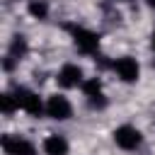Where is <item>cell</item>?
<instances>
[{
	"mask_svg": "<svg viewBox=\"0 0 155 155\" xmlns=\"http://www.w3.org/2000/svg\"><path fill=\"white\" fill-rule=\"evenodd\" d=\"M68 31L75 41V46L87 53V56H94L99 51V34L92 31V29H85V27H78V24H68Z\"/></svg>",
	"mask_w": 155,
	"mask_h": 155,
	"instance_id": "1",
	"label": "cell"
},
{
	"mask_svg": "<svg viewBox=\"0 0 155 155\" xmlns=\"http://www.w3.org/2000/svg\"><path fill=\"white\" fill-rule=\"evenodd\" d=\"M12 94H15L17 104H19V109H24L29 116H41V114H46V104L39 99L36 92H31V90H27V87H17Z\"/></svg>",
	"mask_w": 155,
	"mask_h": 155,
	"instance_id": "2",
	"label": "cell"
},
{
	"mask_svg": "<svg viewBox=\"0 0 155 155\" xmlns=\"http://www.w3.org/2000/svg\"><path fill=\"white\" fill-rule=\"evenodd\" d=\"M114 143H116L121 150H136V148H140L143 136H140V131H138L136 126L124 124V126H119V128L114 131Z\"/></svg>",
	"mask_w": 155,
	"mask_h": 155,
	"instance_id": "3",
	"label": "cell"
},
{
	"mask_svg": "<svg viewBox=\"0 0 155 155\" xmlns=\"http://www.w3.org/2000/svg\"><path fill=\"white\" fill-rule=\"evenodd\" d=\"M5 155H36V148L34 143H29L27 138L22 136H12V133H5L2 140H0Z\"/></svg>",
	"mask_w": 155,
	"mask_h": 155,
	"instance_id": "4",
	"label": "cell"
},
{
	"mask_svg": "<svg viewBox=\"0 0 155 155\" xmlns=\"http://www.w3.org/2000/svg\"><path fill=\"white\" fill-rule=\"evenodd\" d=\"M56 80H58V85H61V87H65V90L82 87V82H85V73H82V68H80V65H75V63H65V65L58 70Z\"/></svg>",
	"mask_w": 155,
	"mask_h": 155,
	"instance_id": "5",
	"label": "cell"
},
{
	"mask_svg": "<svg viewBox=\"0 0 155 155\" xmlns=\"http://www.w3.org/2000/svg\"><path fill=\"white\" fill-rule=\"evenodd\" d=\"M111 68L116 70V75H119L124 82H136L138 75H140V65H138V61H136L133 56H121V58H116V61L111 63Z\"/></svg>",
	"mask_w": 155,
	"mask_h": 155,
	"instance_id": "6",
	"label": "cell"
},
{
	"mask_svg": "<svg viewBox=\"0 0 155 155\" xmlns=\"http://www.w3.org/2000/svg\"><path fill=\"white\" fill-rule=\"evenodd\" d=\"M70 114H73V107H70L68 97H63V94H51V97L46 99V116H51V119H56V121H65V119H70Z\"/></svg>",
	"mask_w": 155,
	"mask_h": 155,
	"instance_id": "7",
	"label": "cell"
},
{
	"mask_svg": "<svg viewBox=\"0 0 155 155\" xmlns=\"http://www.w3.org/2000/svg\"><path fill=\"white\" fill-rule=\"evenodd\" d=\"M68 150H70L68 140H65L63 136H58V133H51V136L44 140V153H46V155H68Z\"/></svg>",
	"mask_w": 155,
	"mask_h": 155,
	"instance_id": "8",
	"label": "cell"
},
{
	"mask_svg": "<svg viewBox=\"0 0 155 155\" xmlns=\"http://www.w3.org/2000/svg\"><path fill=\"white\" fill-rule=\"evenodd\" d=\"M27 51H29L27 39H24L22 34H15V36H12V41H10V51H7V56H12L15 61H22V58L27 56Z\"/></svg>",
	"mask_w": 155,
	"mask_h": 155,
	"instance_id": "9",
	"label": "cell"
},
{
	"mask_svg": "<svg viewBox=\"0 0 155 155\" xmlns=\"http://www.w3.org/2000/svg\"><path fill=\"white\" fill-rule=\"evenodd\" d=\"M27 10H29V15H31L34 19H46V17H48V5H46V0H29Z\"/></svg>",
	"mask_w": 155,
	"mask_h": 155,
	"instance_id": "10",
	"label": "cell"
},
{
	"mask_svg": "<svg viewBox=\"0 0 155 155\" xmlns=\"http://www.w3.org/2000/svg\"><path fill=\"white\" fill-rule=\"evenodd\" d=\"M82 92H85L87 99L99 97V94H102V80H99V78H87V80L82 82Z\"/></svg>",
	"mask_w": 155,
	"mask_h": 155,
	"instance_id": "11",
	"label": "cell"
},
{
	"mask_svg": "<svg viewBox=\"0 0 155 155\" xmlns=\"http://www.w3.org/2000/svg\"><path fill=\"white\" fill-rule=\"evenodd\" d=\"M0 107H2V114H5V116L15 114V109H19V104H17V99H15L12 92H5V94L0 97Z\"/></svg>",
	"mask_w": 155,
	"mask_h": 155,
	"instance_id": "12",
	"label": "cell"
},
{
	"mask_svg": "<svg viewBox=\"0 0 155 155\" xmlns=\"http://www.w3.org/2000/svg\"><path fill=\"white\" fill-rule=\"evenodd\" d=\"M145 5H148L150 10H155V0H145Z\"/></svg>",
	"mask_w": 155,
	"mask_h": 155,
	"instance_id": "13",
	"label": "cell"
},
{
	"mask_svg": "<svg viewBox=\"0 0 155 155\" xmlns=\"http://www.w3.org/2000/svg\"><path fill=\"white\" fill-rule=\"evenodd\" d=\"M150 46H153V51H155V31H153V39H150Z\"/></svg>",
	"mask_w": 155,
	"mask_h": 155,
	"instance_id": "14",
	"label": "cell"
}]
</instances>
